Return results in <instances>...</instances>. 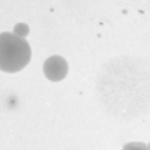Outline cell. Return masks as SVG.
Segmentation results:
<instances>
[{
    "label": "cell",
    "instance_id": "4",
    "mask_svg": "<svg viewBox=\"0 0 150 150\" xmlns=\"http://www.w3.org/2000/svg\"><path fill=\"white\" fill-rule=\"evenodd\" d=\"M122 150H149L147 149V145L145 143H140V142H131V143H127V145H124Z\"/></svg>",
    "mask_w": 150,
    "mask_h": 150
},
{
    "label": "cell",
    "instance_id": "2",
    "mask_svg": "<svg viewBox=\"0 0 150 150\" xmlns=\"http://www.w3.org/2000/svg\"><path fill=\"white\" fill-rule=\"evenodd\" d=\"M44 75L52 80V82H59L68 75V61L63 56H49L44 63Z\"/></svg>",
    "mask_w": 150,
    "mask_h": 150
},
{
    "label": "cell",
    "instance_id": "3",
    "mask_svg": "<svg viewBox=\"0 0 150 150\" xmlns=\"http://www.w3.org/2000/svg\"><path fill=\"white\" fill-rule=\"evenodd\" d=\"M28 32H30V28H28L26 23H18V25L14 26V32H12V33L18 35V37H21V38H26Z\"/></svg>",
    "mask_w": 150,
    "mask_h": 150
},
{
    "label": "cell",
    "instance_id": "1",
    "mask_svg": "<svg viewBox=\"0 0 150 150\" xmlns=\"http://www.w3.org/2000/svg\"><path fill=\"white\" fill-rule=\"evenodd\" d=\"M32 59V47L26 38L11 32L0 33V70L5 74H16L23 70Z\"/></svg>",
    "mask_w": 150,
    "mask_h": 150
},
{
    "label": "cell",
    "instance_id": "5",
    "mask_svg": "<svg viewBox=\"0 0 150 150\" xmlns=\"http://www.w3.org/2000/svg\"><path fill=\"white\" fill-rule=\"evenodd\" d=\"M147 149H149V150H150V143H147Z\"/></svg>",
    "mask_w": 150,
    "mask_h": 150
}]
</instances>
